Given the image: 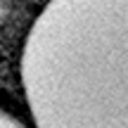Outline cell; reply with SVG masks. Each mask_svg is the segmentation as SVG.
<instances>
[{
    "label": "cell",
    "mask_w": 128,
    "mask_h": 128,
    "mask_svg": "<svg viewBox=\"0 0 128 128\" xmlns=\"http://www.w3.org/2000/svg\"><path fill=\"white\" fill-rule=\"evenodd\" d=\"M0 128H28L24 124L22 119H17L14 114H10V112L0 109Z\"/></svg>",
    "instance_id": "7a4b0ae2"
},
{
    "label": "cell",
    "mask_w": 128,
    "mask_h": 128,
    "mask_svg": "<svg viewBox=\"0 0 128 128\" xmlns=\"http://www.w3.org/2000/svg\"><path fill=\"white\" fill-rule=\"evenodd\" d=\"M19 76L33 128H128V0H52Z\"/></svg>",
    "instance_id": "6da1fadb"
}]
</instances>
